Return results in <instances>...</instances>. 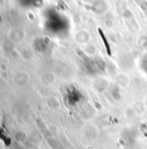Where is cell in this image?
<instances>
[{"mask_svg": "<svg viewBox=\"0 0 147 149\" xmlns=\"http://www.w3.org/2000/svg\"><path fill=\"white\" fill-rule=\"evenodd\" d=\"M98 31H99L100 35H101V39H102V41H103V43H104V45H105V47H106V49H107V55H108V56H111L112 51H111L110 45H109V43H108V42H107V37H105V34L103 33V31H102V30H101V29H100V28H99V29H98Z\"/></svg>", "mask_w": 147, "mask_h": 149, "instance_id": "1", "label": "cell"}]
</instances>
